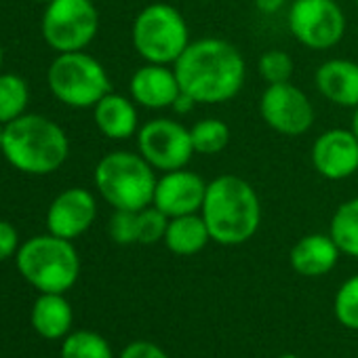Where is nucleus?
<instances>
[{
    "label": "nucleus",
    "instance_id": "obj_18",
    "mask_svg": "<svg viewBox=\"0 0 358 358\" xmlns=\"http://www.w3.org/2000/svg\"><path fill=\"white\" fill-rule=\"evenodd\" d=\"M93 118H95L99 133L116 141L129 139L139 131L137 103L131 97H124L112 91L95 103Z\"/></svg>",
    "mask_w": 358,
    "mask_h": 358
},
{
    "label": "nucleus",
    "instance_id": "obj_6",
    "mask_svg": "<svg viewBox=\"0 0 358 358\" xmlns=\"http://www.w3.org/2000/svg\"><path fill=\"white\" fill-rule=\"evenodd\" d=\"M17 270L41 293H66L80 274V259L68 238L34 236L17 251Z\"/></svg>",
    "mask_w": 358,
    "mask_h": 358
},
{
    "label": "nucleus",
    "instance_id": "obj_11",
    "mask_svg": "<svg viewBox=\"0 0 358 358\" xmlns=\"http://www.w3.org/2000/svg\"><path fill=\"white\" fill-rule=\"evenodd\" d=\"M259 114L274 133L287 137H299L308 133L316 120L310 97L291 80L268 85L264 89L259 97Z\"/></svg>",
    "mask_w": 358,
    "mask_h": 358
},
{
    "label": "nucleus",
    "instance_id": "obj_33",
    "mask_svg": "<svg viewBox=\"0 0 358 358\" xmlns=\"http://www.w3.org/2000/svg\"><path fill=\"white\" fill-rule=\"evenodd\" d=\"M350 129L354 131V135L358 137V106L354 108V114H352V124H350Z\"/></svg>",
    "mask_w": 358,
    "mask_h": 358
},
{
    "label": "nucleus",
    "instance_id": "obj_8",
    "mask_svg": "<svg viewBox=\"0 0 358 358\" xmlns=\"http://www.w3.org/2000/svg\"><path fill=\"white\" fill-rule=\"evenodd\" d=\"M99 30V13L93 0H53L43 15V36L59 53L83 51Z\"/></svg>",
    "mask_w": 358,
    "mask_h": 358
},
{
    "label": "nucleus",
    "instance_id": "obj_38",
    "mask_svg": "<svg viewBox=\"0 0 358 358\" xmlns=\"http://www.w3.org/2000/svg\"><path fill=\"white\" fill-rule=\"evenodd\" d=\"M356 7H358V0H356Z\"/></svg>",
    "mask_w": 358,
    "mask_h": 358
},
{
    "label": "nucleus",
    "instance_id": "obj_23",
    "mask_svg": "<svg viewBox=\"0 0 358 358\" xmlns=\"http://www.w3.org/2000/svg\"><path fill=\"white\" fill-rule=\"evenodd\" d=\"M28 83L17 74H0V124L20 118L28 106Z\"/></svg>",
    "mask_w": 358,
    "mask_h": 358
},
{
    "label": "nucleus",
    "instance_id": "obj_3",
    "mask_svg": "<svg viewBox=\"0 0 358 358\" xmlns=\"http://www.w3.org/2000/svg\"><path fill=\"white\" fill-rule=\"evenodd\" d=\"M0 152L11 166L22 173L49 175L66 162L70 141L66 131L51 118L41 114H22L5 124Z\"/></svg>",
    "mask_w": 358,
    "mask_h": 358
},
{
    "label": "nucleus",
    "instance_id": "obj_21",
    "mask_svg": "<svg viewBox=\"0 0 358 358\" xmlns=\"http://www.w3.org/2000/svg\"><path fill=\"white\" fill-rule=\"evenodd\" d=\"M329 234L343 255L358 259V196L335 209L329 224Z\"/></svg>",
    "mask_w": 358,
    "mask_h": 358
},
{
    "label": "nucleus",
    "instance_id": "obj_39",
    "mask_svg": "<svg viewBox=\"0 0 358 358\" xmlns=\"http://www.w3.org/2000/svg\"><path fill=\"white\" fill-rule=\"evenodd\" d=\"M203 3H205V0H203Z\"/></svg>",
    "mask_w": 358,
    "mask_h": 358
},
{
    "label": "nucleus",
    "instance_id": "obj_9",
    "mask_svg": "<svg viewBox=\"0 0 358 358\" xmlns=\"http://www.w3.org/2000/svg\"><path fill=\"white\" fill-rule=\"evenodd\" d=\"M289 32L306 49L329 51L345 34V15L337 0H293Z\"/></svg>",
    "mask_w": 358,
    "mask_h": 358
},
{
    "label": "nucleus",
    "instance_id": "obj_36",
    "mask_svg": "<svg viewBox=\"0 0 358 358\" xmlns=\"http://www.w3.org/2000/svg\"><path fill=\"white\" fill-rule=\"evenodd\" d=\"M0 66H3V47H0Z\"/></svg>",
    "mask_w": 358,
    "mask_h": 358
},
{
    "label": "nucleus",
    "instance_id": "obj_29",
    "mask_svg": "<svg viewBox=\"0 0 358 358\" xmlns=\"http://www.w3.org/2000/svg\"><path fill=\"white\" fill-rule=\"evenodd\" d=\"M120 358H169V354L152 341H133L122 350Z\"/></svg>",
    "mask_w": 358,
    "mask_h": 358
},
{
    "label": "nucleus",
    "instance_id": "obj_5",
    "mask_svg": "<svg viewBox=\"0 0 358 358\" xmlns=\"http://www.w3.org/2000/svg\"><path fill=\"white\" fill-rule=\"evenodd\" d=\"M131 43L145 64L173 66L192 43L190 26L173 5L152 3L135 15Z\"/></svg>",
    "mask_w": 358,
    "mask_h": 358
},
{
    "label": "nucleus",
    "instance_id": "obj_30",
    "mask_svg": "<svg viewBox=\"0 0 358 358\" xmlns=\"http://www.w3.org/2000/svg\"><path fill=\"white\" fill-rule=\"evenodd\" d=\"M17 243H20L17 230L9 222L0 220V262L9 259L17 251Z\"/></svg>",
    "mask_w": 358,
    "mask_h": 358
},
{
    "label": "nucleus",
    "instance_id": "obj_4",
    "mask_svg": "<svg viewBox=\"0 0 358 358\" xmlns=\"http://www.w3.org/2000/svg\"><path fill=\"white\" fill-rule=\"evenodd\" d=\"M99 196L120 211H141L154 203L156 169L139 154L116 150L106 154L93 173Z\"/></svg>",
    "mask_w": 358,
    "mask_h": 358
},
{
    "label": "nucleus",
    "instance_id": "obj_26",
    "mask_svg": "<svg viewBox=\"0 0 358 358\" xmlns=\"http://www.w3.org/2000/svg\"><path fill=\"white\" fill-rule=\"evenodd\" d=\"M257 70H259V76L266 80V85L289 83L293 76V59L282 49H270L259 57Z\"/></svg>",
    "mask_w": 358,
    "mask_h": 358
},
{
    "label": "nucleus",
    "instance_id": "obj_20",
    "mask_svg": "<svg viewBox=\"0 0 358 358\" xmlns=\"http://www.w3.org/2000/svg\"><path fill=\"white\" fill-rule=\"evenodd\" d=\"M32 324L47 339L66 337L72 327V306L64 293H43L32 308Z\"/></svg>",
    "mask_w": 358,
    "mask_h": 358
},
{
    "label": "nucleus",
    "instance_id": "obj_13",
    "mask_svg": "<svg viewBox=\"0 0 358 358\" xmlns=\"http://www.w3.org/2000/svg\"><path fill=\"white\" fill-rule=\"evenodd\" d=\"M310 158L320 177L343 182L358 173V137L352 129H329L314 139Z\"/></svg>",
    "mask_w": 358,
    "mask_h": 358
},
{
    "label": "nucleus",
    "instance_id": "obj_12",
    "mask_svg": "<svg viewBox=\"0 0 358 358\" xmlns=\"http://www.w3.org/2000/svg\"><path fill=\"white\" fill-rule=\"evenodd\" d=\"M207 184L209 182H205L199 173L188 171V166L166 171L158 177L152 205L160 209L169 220L201 213L207 194Z\"/></svg>",
    "mask_w": 358,
    "mask_h": 358
},
{
    "label": "nucleus",
    "instance_id": "obj_1",
    "mask_svg": "<svg viewBox=\"0 0 358 358\" xmlns=\"http://www.w3.org/2000/svg\"><path fill=\"white\" fill-rule=\"evenodd\" d=\"M179 87L196 103H226L247 80V62L232 43L207 36L192 41L173 64Z\"/></svg>",
    "mask_w": 358,
    "mask_h": 358
},
{
    "label": "nucleus",
    "instance_id": "obj_10",
    "mask_svg": "<svg viewBox=\"0 0 358 358\" xmlns=\"http://www.w3.org/2000/svg\"><path fill=\"white\" fill-rule=\"evenodd\" d=\"M139 154L160 173L184 169L190 164L194 152L190 129L173 118H154L137 131Z\"/></svg>",
    "mask_w": 358,
    "mask_h": 358
},
{
    "label": "nucleus",
    "instance_id": "obj_22",
    "mask_svg": "<svg viewBox=\"0 0 358 358\" xmlns=\"http://www.w3.org/2000/svg\"><path fill=\"white\" fill-rule=\"evenodd\" d=\"M190 137L196 154L215 156L230 143V127L220 118H203L190 127Z\"/></svg>",
    "mask_w": 358,
    "mask_h": 358
},
{
    "label": "nucleus",
    "instance_id": "obj_19",
    "mask_svg": "<svg viewBox=\"0 0 358 358\" xmlns=\"http://www.w3.org/2000/svg\"><path fill=\"white\" fill-rule=\"evenodd\" d=\"M162 243L171 253L190 257L201 253L211 243V234L203 215L190 213V215H179L169 220Z\"/></svg>",
    "mask_w": 358,
    "mask_h": 358
},
{
    "label": "nucleus",
    "instance_id": "obj_25",
    "mask_svg": "<svg viewBox=\"0 0 358 358\" xmlns=\"http://www.w3.org/2000/svg\"><path fill=\"white\" fill-rule=\"evenodd\" d=\"M335 318L348 327L358 331V274L350 276L337 291L333 301Z\"/></svg>",
    "mask_w": 358,
    "mask_h": 358
},
{
    "label": "nucleus",
    "instance_id": "obj_16",
    "mask_svg": "<svg viewBox=\"0 0 358 358\" xmlns=\"http://www.w3.org/2000/svg\"><path fill=\"white\" fill-rule=\"evenodd\" d=\"M314 87L329 103L354 110L358 106V64L341 57L322 62L314 72Z\"/></svg>",
    "mask_w": 358,
    "mask_h": 358
},
{
    "label": "nucleus",
    "instance_id": "obj_15",
    "mask_svg": "<svg viewBox=\"0 0 358 358\" xmlns=\"http://www.w3.org/2000/svg\"><path fill=\"white\" fill-rule=\"evenodd\" d=\"M131 99L145 110H166L182 93L173 66L143 64L129 80Z\"/></svg>",
    "mask_w": 358,
    "mask_h": 358
},
{
    "label": "nucleus",
    "instance_id": "obj_17",
    "mask_svg": "<svg viewBox=\"0 0 358 358\" xmlns=\"http://www.w3.org/2000/svg\"><path fill=\"white\" fill-rule=\"evenodd\" d=\"M339 247L335 245V241L331 238V234H306L301 236L291 253H289V262L291 268L299 274V276H308V278H316V276H324L329 274L337 259H339Z\"/></svg>",
    "mask_w": 358,
    "mask_h": 358
},
{
    "label": "nucleus",
    "instance_id": "obj_34",
    "mask_svg": "<svg viewBox=\"0 0 358 358\" xmlns=\"http://www.w3.org/2000/svg\"><path fill=\"white\" fill-rule=\"evenodd\" d=\"M3 137H5V124H0V150H3Z\"/></svg>",
    "mask_w": 358,
    "mask_h": 358
},
{
    "label": "nucleus",
    "instance_id": "obj_27",
    "mask_svg": "<svg viewBox=\"0 0 358 358\" xmlns=\"http://www.w3.org/2000/svg\"><path fill=\"white\" fill-rule=\"evenodd\" d=\"M166 226H169V217L154 205L137 211V243L139 245L160 243L164 238Z\"/></svg>",
    "mask_w": 358,
    "mask_h": 358
},
{
    "label": "nucleus",
    "instance_id": "obj_37",
    "mask_svg": "<svg viewBox=\"0 0 358 358\" xmlns=\"http://www.w3.org/2000/svg\"><path fill=\"white\" fill-rule=\"evenodd\" d=\"M36 3H47L49 5V3H53V0H36Z\"/></svg>",
    "mask_w": 358,
    "mask_h": 358
},
{
    "label": "nucleus",
    "instance_id": "obj_7",
    "mask_svg": "<svg viewBox=\"0 0 358 358\" xmlns=\"http://www.w3.org/2000/svg\"><path fill=\"white\" fill-rule=\"evenodd\" d=\"M51 93L70 108H95L112 91L106 68L83 51L59 53L47 72Z\"/></svg>",
    "mask_w": 358,
    "mask_h": 358
},
{
    "label": "nucleus",
    "instance_id": "obj_35",
    "mask_svg": "<svg viewBox=\"0 0 358 358\" xmlns=\"http://www.w3.org/2000/svg\"><path fill=\"white\" fill-rule=\"evenodd\" d=\"M280 358H299V356H295V354H285V356H280Z\"/></svg>",
    "mask_w": 358,
    "mask_h": 358
},
{
    "label": "nucleus",
    "instance_id": "obj_24",
    "mask_svg": "<svg viewBox=\"0 0 358 358\" xmlns=\"http://www.w3.org/2000/svg\"><path fill=\"white\" fill-rule=\"evenodd\" d=\"M62 358H112V348L93 331H74L64 339Z\"/></svg>",
    "mask_w": 358,
    "mask_h": 358
},
{
    "label": "nucleus",
    "instance_id": "obj_2",
    "mask_svg": "<svg viewBox=\"0 0 358 358\" xmlns=\"http://www.w3.org/2000/svg\"><path fill=\"white\" fill-rule=\"evenodd\" d=\"M201 215L213 243L236 247L251 241L259 230L262 203L247 179L226 173L207 184Z\"/></svg>",
    "mask_w": 358,
    "mask_h": 358
},
{
    "label": "nucleus",
    "instance_id": "obj_14",
    "mask_svg": "<svg viewBox=\"0 0 358 358\" xmlns=\"http://www.w3.org/2000/svg\"><path fill=\"white\" fill-rule=\"evenodd\" d=\"M97 217L95 196L85 188H68L53 199L47 211V228L59 238H78Z\"/></svg>",
    "mask_w": 358,
    "mask_h": 358
},
{
    "label": "nucleus",
    "instance_id": "obj_28",
    "mask_svg": "<svg viewBox=\"0 0 358 358\" xmlns=\"http://www.w3.org/2000/svg\"><path fill=\"white\" fill-rule=\"evenodd\" d=\"M108 232L116 245H135L137 243V211L114 209Z\"/></svg>",
    "mask_w": 358,
    "mask_h": 358
},
{
    "label": "nucleus",
    "instance_id": "obj_31",
    "mask_svg": "<svg viewBox=\"0 0 358 358\" xmlns=\"http://www.w3.org/2000/svg\"><path fill=\"white\" fill-rule=\"evenodd\" d=\"M255 3V9L264 15H274L278 13L285 5H287V0H253Z\"/></svg>",
    "mask_w": 358,
    "mask_h": 358
},
{
    "label": "nucleus",
    "instance_id": "obj_32",
    "mask_svg": "<svg viewBox=\"0 0 358 358\" xmlns=\"http://www.w3.org/2000/svg\"><path fill=\"white\" fill-rule=\"evenodd\" d=\"M194 106H196V101L190 97V95H186L184 91L177 95V99H175V103L171 106V110H175L177 114H188V112H192L194 110Z\"/></svg>",
    "mask_w": 358,
    "mask_h": 358
}]
</instances>
